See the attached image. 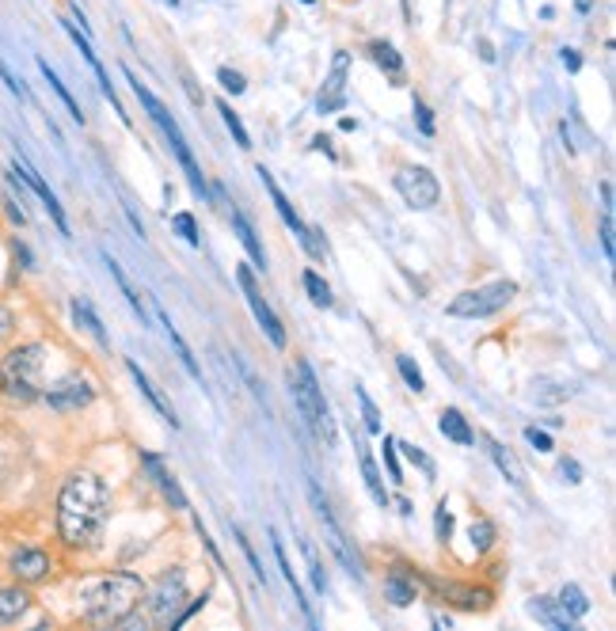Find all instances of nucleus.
Returning <instances> with one entry per match:
<instances>
[{
	"mask_svg": "<svg viewBox=\"0 0 616 631\" xmlns=\"http://www.w3.org/2000/svg\"><path fill=\"white\" fill-rule=\"evenodd\" d=\"M369 54H373V61H377V65H381V69H385L392 80L404 77V58H400V54H396L388 42H373V46H369Z\"/></svg>",
	"mask_w": 616,
	"mask_h": 631,
	"instance_id": "nucleus-30",
	"label": "nucleus"
},
{
	"mask_svg": "<svg viewBox=\"0 0 616 631\" xmlns=\"http://www.w3.org/2000/svg\"><path fill=\"white\" fill-rule=\"evenodd\" d=\"M73 320H77L92 339H96L99 346H111V339H107V331H103V324H99V316H96V308L88 305L84 297H73Z\"/></svg>",
	"mask_w": 616,
	"mask_h": 631,
	"instance_id": "nucleus-25",
	"label": "nucleus"
},
{
	"mask_svg": "<svg viewBox=\"0 0 616 631\" xmlns=\"http://www.w3.org/2000/svg\"><path fill=\"white\" fill-rule=\"evenodd\" d=\"M468 536H472V548H476V552H487V548L495 544V525H491L487 517H480V521H472Z\"/></svg>",
	"mask_w": 616,
	"mask_h": 631,
	"instance_id": "nucleus-36",
	"label": "nucleus"
},
{
	"mask_svg": "<svg viewBox=\"0 0 616 631\" xmlns=\"http://www.w3.org/2000/svg\"><path fill=\"white\" fill-rule=\"evenodd\" d=\"M187 597V574L183 571H164L156 590L149 593V609L156 620H172V609Z\"/></svg>",
	"mask_w": 616,
	"mask_h": 631,
	"instance_id": "nucleus-11",
	"label": "nucleus"
},
{
	"mask_svg": "<svg viewBox=\"0 0 616 631\" xmlns=\"http://www.w3.org/2000/svg\"><path fill=\"white\" fill-rule=\"evenodd\" d=\"M103 263L111 267V274H115V282H118V289H122V293H126V301L134 305V312L141 316V324H149V308H145V297H141V293H137V289L130 286V278L122 274V267H118V263L111 259V255H103Z\"/></svg>",
	"mask_w": 616,
	"mask_h": 631,
	"instance_id": "nucleus-28",
	"label": "nucleus"
},
{
	"mask_svg": "<svg viewBox=\"0 0 616 631\" xmlns=\"http://www.w3.org/2000/svg\"><path fill=\"white\" fill-rule=\"evenodd\" d=\"M42 362H46L42 343H23L8 350L0 362V392L12 403L42 400Z\"/></svg>",
	"mask_w": 616,
	"mask_h": 631,
	"instance_id": "nucleus-3",
	"label": "nucleus"
},
{
	"mask_svg": "<svg viewBox=\"0 0 616 631\" xmlns=\"http://www.w3.org/2000/svg\"><path fill=\"white\" fill-rule=\"evenodd\" d=\"M354 449H358V464H362V476H366V487H369V495H373V502H377V506H388L385 476H381V468H377L373 453L362 445V438H354Z\"/></svg>",
	"mask_w": 616,
	"mask_h": 631,
	"instance_id": "nucleus-18",
	"label": "nucleus"
},
{
	"mask_svg": "<svg viewBox=\"0 0 616 631\" xmlns=\"http://www.w3.org/2000/svg\"><path fill=\"white\" fill-rule=\"evenodd\" d=\"M156 316L164 320V331H168V343L175 346V354H179V362H183V369L191 373L194 381H202V369H198V362H194L191 346L183 343V335H179V331H175V324H172V320H168V312H160V308H156Z\"/></svg>",
	"mask_w": 616,
	"mask_h": 631,
	"instance_id": "nucleus-26",
	"label": "nucleus"
},
{
	"mask_svg": "<svg viewBox=\"0 0 616 631\" xmlns=\"http://www.w3.org/2000/svg\"><path fill=\"white\" fill-rule=\"evenodd\" d=\"M217 111H221V118H225V126H229L232 137H236V145H240V149H251V137H248V130H244V122H240V115L232 111L229 103H217Z\"/></svg>",
	"mask_w": 616,
	"mask_h": 631,
	"instance_id": "nucleus-35",
	"label": "nucleus"
},
{
	"mask_svg": "<svg viewBox=\"0 0 616 631\" xmlns=\"http://www.w3.org/2000/svg\"><path fill=\"white\" fill-rule=\"evenodd\" d=\"M301 4H316V0H301Z\"/></svg>",
	"mask_w": 616,
	"mask_h": 631,
	"instance_id": "nucleus-57",
	"label": "nucleus"
},
{
	"mask_svg": "<svg viewBox=\"0 0 616 631\" xmlns=\"http://www.w3.org/2000/svg\"><path fill=\"white\" fill-rule=\"evenodd\" d=\"M396 365H400V377H404V381H407V388H411V392H426L423 373H419V365L411 362L407 354H400V358H396Z\"/></svg>",
	"mask_w": 616,
	"mask_h": 631,
	"instance_id": "nucleus-38",
	"label": "nucleus"
},
{
	"mask_svg": "<svg viewBox=\"0 0 616 631\" xmlns=\"http://www.w3.org/2000/svg\"><path fill=\"white\" fill-rule=\"evenodd\" d=\"M12 172H16V179H23V183H27V187H31V191L39 194V198H42V206H46V213H50V217H54V225H58V232H61V236H69V221H65V210H61L58 194H54V191H50V187H46V179H42V175L35 172V168H31V164H23L20 156H16V160H12Z\"/></svg>",
	"mask_w": 616,
	"mask_h": 631,
	"instance_id": "nucleus-12",
	"label": "nucleus"
},
{
	"mask_svg": "<svg viewBox=\"0 0 616 631\" xmlns=\"http://www.w3.org/2000/svg\"><path fill=\"white\" fill-rule=\"evenodd\" d=\"M172 229L179 232V236H183V240H187L191 248H198V244H202V236H198V221H194L191 213H175V217H172Z\"/></svg>",
	"mask_w": 616,
	"mask_h": 631,
	"instance_id": "nucleus-37",
	"label": "nucleus"
},
{
	"mask_svg": "<svg viewBox=\"0 0 616 631\" xmlns=\"http://www.w3.org/2000/svg\"><path fill=\"white\" fill-rule=\"evenodd\" d=\"M8 567H12V574L20 582H46L50 571H54V559L42 552V548H16L12 559H8Z\"/></svg>",
	"mask_w": 616,
	"mask_h": 631,
	"instance_id": "nucleus-13",
	"label": "nucleus"
},
{
	"mask_svg": "<svg viewBox=\"0 0 616 631\" xmlns=\"http://www.w3.org/2000/svg\"><path fill=\"white\" fill-rule=\"evenodd\" d=\"M141 460H145V468H149V476H153V483L160 487V491H164V498L172 502L175 510H187V495L179 491V483H175V476L168 472V468H164V460L153 457V453H145Z\"/></svg>",
	"mask_w": 616,
	"mask_h": 631,
	"instance_id": "nucleus-16",
	"label": "nucleus"
},
{
	"mask_svg": "<svg viewBox=\"0 0 616 631\" xmlns=\"http://www.w3.org/2000/svg\"><path fill=\"white\" fill-rule=\"evenodd\" d=\"M168 141H172L175 156H179V164H183V172H187V179H191L194 194H210V183H206V175H202V168H198V160H194V153L187 149V137H183V130H172V134H164Z\"/></svg>",
	"mask_w": 616,
	"mask_h": 631,
	"instance_id": "nucleus-15",
	"label": "nucleus"
},
{
	"mask_svg": "<svg viewBox=\"0 0 616 631\" xmlns=\"http://www.w3.org/2000/svg\"><path fill=\"white\" fill-rule=\"evenodd\" d=\"M12 331H16V312H12V308L0 305V343H4V339H8Z\"/></svg>",
	"mask_w": 616,
	"mask_h": 631,
	"instance_id": "nucleus-47",
	"label": "nucleus"
},
{
	"mask_svg": "<svg viewBox=\"0 0 616 631\" xmlns=\"http://www.w3.org/2000/svg\"><path fill=\"white\" fill-rule=\"evenodd\" d=\"M217 80H221V88H225V92H232V96H240V92L248 88V84H244V77H240L236 69H217Z\"/></svg>",
	"mask_w": 616,
	"mask_h": 631,
	"instance_id": "nucleus-42",
	"label": "nucleus"
},
{
	"mask_svg": "<svg viewBox=\"0 0 616 631\" xmlns=\"http://www.w3.org/2000/svg\"><path fill=\"white\" fill-rule=\"evenodd\" d=\"M575 8L582 12V16H586V12H594V0H575Z\"/></svg>",
	"mask_w": 616,
	"mask_h": 631,
	"instance_id": "nucleus-55",
	"label": "nucleus"
},
{
	"mask_svg": "<svg viewBox=\"0 0 616 631\" xmlns=\"http://www.w3.org/2000/svg\"><path fill=\"white\" fill-rule=\"evenodd\" d=\"M483 445H487V457L495 460V468H499L502 476L510 479V483H514V487H521V483H525V479H521V464H518V460H514V453H510V449H506V445H502V441H495V438H491V434H487V438H483Z\"/></svg>",
	"mask_w": 616,
	"mask_h": 631,
	"instance_id": "nucleus-23",
	"label": "nucleus"
},
{
	"mask_svg": "<svg viewBox=\"0 0 616 631\" xmlns=\"http://www.w3.org/2000/svg\"><path fill=\"white\" fill-rule=\"evenodd\" d=\"M404 16L411 20V0H404Z\"/></svg>",
	"mask_w": 616,
	"mask_h": 631,
	"instance_id": "nucleus-56",
	"label": "nucleus"
},
{
	"mask_svg": "<svg viewBox=\"0 0 616 631\" xmlns=\"http://www.w3.org/2000/svg\"><path fill=\"white\" fill-rule=\"evenodd\" d=\"M308 498H312V510H316V517H320V529H324V540H328V548L335 552V559L347 567V574L354 578V582H362V559H358V552L350 548L347 533L339 529V521H335V514H331V506L324 502V495H320V487L308 479Z\"/></svg>",
	"mask_w": 616,
	"mask_h": 631,
	"instance_id": "nucleus-6",
	"label": "nucleus"
},
{
	"mask_svg": "<svg viewBox=\"0 0 616 631\" xmlns=\"http://www.w3.org/2000/svg\"><path fill=\"white\" fill-rule=\"evenodd\" d=\"M39 69H42V77H46V84H50V88L58 92L61 103L69 107V115H73V122H84V111H80V107H77V99H73V92H69V88H65V84H61V80H58V73H54V69H50V65H46V61H42V58H39Z\"/></svg>",
	"mask_w": 616,
	"mask_h": 631,
	"instance_id": "nucleus-31",
	"label": "nucleus"
},
{
	"mask_svg": "<svg viewBox=\"0 0 616 631\" xmlns=\"http://www.w3.org/2000/svg\"><path fill=\"white\" fill-rule=\"evenodd\" d=\"M354 396H358V407H362V422H366L369 434H381V411H377V403L369 400L366 388H354Z\"/></svg>",
	"mask_w": 616,
	"mask_h": 631,
	"instance_id": "nucleus-34",
	"label": "nucleus"
},
{
	"mask_svg": "<svg viewBox=\"0 0 616 631\" xmlns=\"http://www.w3.org/2000/svg\"><path fill=\"white\" fill-rule=\"evenodd\" d=\"M347 73H350V54L347 50H335L328 84H324V92L316 99V111H320V115H331V111H339V107L347 103Z\"/></svg>",
	"mask_w": 616,
	"mask_h": 631,
	"instance_id": "nucleus-10",
	"label": "nucleus"
},
{
	"mask_svg": "<svg viewBox=\"0 0 616 631\" xmlns=\"http://www.w3.org/2000/svg\"><path fill=\"white\" fill-rule=\"evenodd\" d=\"M289 388H293V403H297V411H301L308 430L324 441L328 449H335V422H331L328 400H324V392L316 384V373H312V365L305 358L293 362V369H289Z\"/></svg>",
	"mask_w": 616,
	"mask_h": 631,
	"instance_id": "nucleus-4",
	"label": "nucleus"
},
{
	"mask_svg": "<svg viewBox=\"0 0 616 631\" xmlns=\"http://www.w3.org/2000/svg\"><path fill=\"white\" fill-rule=\"evenodd\" d=\"M42 400L50 403L54 411H80V407H88V403L96 400V388L84 381V377H65V381L50 384L46 392H42Z\"/></svg>",
	"mask_w": 616,
	"mask_h": 631,
	"instance_id": "nucleus-9",
	"label": "nucleus"
},
{
	"mask_svg": "<svg viewBox=\"0 0 616 631\" xmlns=\"http://www.w3.org/2000/svg\"><path fill=\"white\" fill-rule=\"evenodd\" d=\"M563 476H567V483H582V468H578V460H563Z\"/></svg>",
	"mask_w": 616,
	"mask_h": 631,
	"instance_id": "nucleus-51",
	"label": "nucleus"
},
{
	"mask_svg": "<svg viewBox=\"0 0 616 631\" xmlns=\"http://www.w3.org/2000/svg\"><path fill=\"white\" fill-rule=\"evenodd\" d=\"M601 202H605V213H613V183H601Z\"/></svg>",
	"mask_w": 616,
	"mask_h": 631,
	"instance_id": "nucleus-53",
	"label": "nucleus"
},
{
	"mask_svg": "<svg viewBox=\"0 0 616 631\" xmlns=\"http://www.w3.org/2000/svg\"><path fill=\"white\" fill-rule=\"evenodd\" d=\"M145 597V582L130 571L118 574H103V578H92L80 586V609H84V620L88 624H99V628H115V624H126L134 609Z\"/></svg>",
	"mask_w": 616,
	"mask_h": 631,
	"instance_id": "nucleus-2",
	"label": "nucleus"
},
{
	"mask_svg": "<svg viewBox=\"0 0 616 631\" xmlns=\"http://www.w3.org/2000/svg\"><path fill=\"white\" fill-rule=\"evenodd\" d=\"M385 597L396 609H407V605H415V582H407L400 571H392L385 578Z\"/></svg>",
	"mask_w": 616,
	"mask_h": 631,
	"instance_id": "nucleus-27",
	"label": "nucleus"
},
{
	"mask_svg": "<svg viewBox=\"0 0 616 631\" xmlns=\"http://www.w3.org/2000/svg\"><path fill=\"white\" fill-rule=\"evenodd\" d=\"M563 65H567V73H578V69H582V58H578V50H563Z\"/></svg>",
	"mask_w": 616,
	"mask_h": 631,
	"instance_id": "nucleus-52",
	"label": "nucleus"
},
{
	"mask_svg": "<svg viewBox=\"0 0 616 631\" xmlns=\"http://www.w3.org/2000/svg\"><path fill=\"white\" fill-rule=\"evenodd\" d=\"M438 590H442L453 605H461V609L468 612L491 609V590H476V586H438Z\"/></svg>",
	"mask_w": 616,
	"mask_h": 631,
	"instance_id": "nucleus-21",
	"label": "nucleus"
},
{
	"mask_svg": "<svg viewBox=\"0 0 616 631\" xmlns=\"http://www.w3.org/2000/svg\"><path fill=\"white\" fill-rule=\"evenodd\" d=\"M232 536H236V540H240V548H244V555H248L251 571L259 574V578H263V586H267V571H263V563H259V555H255V548H251V540H244V533H240V529H236V525H232Z\"/></svg>",
	"mask_w": 616,
	"mask_h": 631,
	"instance_id": "nucleus-41",
	"label": "nucleus"
},
{
	"mask_svg": "<svg viewBox=\"0 0 616 631\" xmlns=\"http://www.w3.org/2000/svg\"><path fill=\"white\" fill-rule=\"evenodd\" d=\"M126 369H130V377H134V381H137V388L145 392V400L153 403L156 411L164 415V422H172V426H179V419H175V411H172V403H168V400H164V396H160V388H153V381H149V377L141 373V365H137L134 358H130V362H126Z\"/></svg>",
	"mask_w": 616,
	"mask_h": 631,
	"instance_id": "nucleus-20",
	"label": "nucleus"
},
{
	"mask_svg": "<svg viewBox=\"0 0 616 631\" xmlns=\"http://www.w3.org/2000/svg\"><path fill=\"white\" fill-rule=\"evenodd\" d=\"M31 609V593L23 590V586H4L0 590V628H8V624H20L23 616Z\"/></svg>",
	"mask_w": 616,
	"mask_h": 631,
	"instance_id": "nucleus-17",
	"label": "nucleus"
},
{
	"mask_svg": "<svg viewBox=\"0 0 616 631\" xmlns=\"http://www.w3.org/2000/svg\"><path fill=\"white\" fill-rule=\"evenodd\" d=\"M525 441H529L537 453H552V438H548L544 430H537V426H529V430H525Z\"/></svg>",
	"mask_w": 616,
	"mask_h": 631,
	"instance_id": "nucleus-44",
	"label": "nucleus"
},
{
	"mask_svg": "<svg viewBox=\"0 0 616 631\" xmlns=\"http://www.w3.org/2000/svg\"><path fill=\"white\" fill-rule=\"evenodd\" d=\"M12 251H16V259H20L23 270L35 267V259H31V251H27V244H23V240H16V244H12Z\"/></svg>",
	"mask_w": 616,
	"mask_h": 631,
	"instance_id": "nucleus-50",
	"label": "nucleus"
},
{
	"mask_svg": "<svg viewBox=\"0 0 616 631\" xmlns=\"http://www.w3.org/2000/svg\"><path fill=\"white\" fill-rule=\"evenodd\" d=\"M107 483L92 472H73L58 495V533L69 548H88L107 525Z\"/></svg>",
	"mask_w": 616,
	"mask_h": 631,
	"instance_id": "nucleus-1",
	"label": "nucleus"
},
{
	"mask_svg": "<svg viewBox=\"0 0 616 631\" xmlns=\"http://www.w3.org/2000/svg\"><path fill=\"white\" fill-rule=\"evenodd\" d=\"M229 217H232V232H236V236H240V244L248 248L251 263H255L259 270H267V251H263V244H259V236H255V229H251V221L240 210H232Z\"/></svg>",
	"mask_w": 616,
	"mask_h": 631,
	"instance_id": "nucleus-19",
	"label": "nucleus"
},
{
	"mask_svg": "<svg viewBox=\"0 0 616 631\" xmlns=\"http://www.w3.org/2000/svg\"><path fill=\"white\" fill-rule=\"evenodd\" d=\"M65 31H69V39H73V42H77V46H80V54H84V61L92 65V73H96L99 88H103V96L111 99V107H115V115L122 118V122H130V115L122 111V103H118V96H115V84L107 80V69L99 65V58H96V54H92V46H88V39H84V35H80V31H77V23H69V20H65Z\"/></svg>",
	"mask_w": 616,
	"mask_h": 631,
	"instance_id": "nucleus-14",
	"label": "nucleus"
},
{
	"mask_svg": "<svg viewBox=\"0 0 616 631\" xmlns=\"http://www.w3.org/2000/svg\"><path fill=\"white\" fill-rule=\"evenodd\" d=\"M514 293L518 286L514 282H491V286H480V289H468L461 293L457 301H449V316H461V320H483V316H495L502 308L514 301Z\"/></svg>",
	"mask_w": 616,
	"mask_h": 631,
	"instance_id": "nucleus-5",
	"label": "nucleus"
},
{
	"mask_svg": "<svg viewBox=\"0 0 616 631\" xmlns=\"http://www.w3.org/2000/svg\"><path fill=\"white\" fill-rule=\"evenodd\" d=\"M385 464H388V479L392 483H404V468H400V457H396V438H385Z\"/></svg>",
	"mask_w": 616,
	"mask_h": 631,
	"instance_id": "nucleus-39",
	"label": "nucleus"
},
{
	"mask_svg": "<svg viewBox=\"0 0 616 631\" xmlns=\"http://www.w3.org/2000/svg\"><path fill=\"white\" fill-rule=\"evenodd\" d=\"M559 609L567 612L571 620H578V616H586V612H590V597L578 590L575 582H567V586L559 590Z\"/></svg>",
	"mask_w": 616,
	"mask_h": 631,
	"instance_id": "nucleus-29",
	"label": "nucleus"
},
{
	"mask_svg": "<svg viewBox=\"0 0 616 631\" xmlns=\"http://www.w3.org/2000/svg\"><path fill=\"white\" fill-rule=\"evenodd\" d=\"M305 289H308V297H312V305H320V308H328L331 305V289H328V282L316 274V270H305Z\"/></svg>",
	"mask_w": 616,
	"mask_h": 631,
	"instance_id": "nucleus-33",
	"label": "nucleus"
},
{
	"mask_svg": "<svg viewBox=\"0 0 616 631\" xmlns=\"http://www.w3.org/2000/svg\"><path fill=\"white\" fill-rule=\"evenodd\" d=\"M438 430H442L449 441H457V445H472V441H476L472 426H468V419H464L457 407H445L442 419H438Z\"/></svg>",
	"mask_w": 616,
	"mask_h": 631,
	"instance_id": "nucleus-24",
	"label": "nucleus"
},
{
	"mask_svg": "<svg viewBox=\"0 0 616 631\" xmlns=\"http://www.w3.org/2000/svg\"><path fill=\"white\" fill-rule=\"evenodd\" d=\"M0 80H4V84H8V88H12V92H16L20 99H27V88H23L20 80H16L12 73H8V65H4V61H0Z\"/></svg>",
	"mask_w": 616,
	"mask_h": 631,
	"instance_id": "nucleus-49",
	"label": "nucleus"
},
{
	"mask_svg": "<svg viewBox=\"0 0 616 631\" xmlns=\"http://www.w3.org/2000/svg\"><path fill=\"white\" fill-rule=\"evenodd\" d=\"M415 115H419V130H423L426 137L434 134V118H430V107H426L423 99H415Z\"/></svg>",
	"mask_w": 616,
	"mask_h": 631,
	"instance_id": "nucleus-46",
	"label": "nucleus"
},
{
	"mask_svg": "<svg viewBox=\"0 0 616 631\" xmlns=\"http://www.w3.org/2000/svg\"><path fill=\"white\" fill-rule=\"evenodd\" d=\"M206 601H210V593H202V597H198V601H194V605H191V609H187V612H183V616H175V620H168V624H172V628H183V624H187V620H191V616H194V612H198V609H202V605H206Z\"/></svg>",
	"mask_w": 616,
	"mask_h": 631,
	"instance_id": "nucleus-48",
	"label": "nucleus"
},
{
	"mask_svg": "<svg viewBox=\"0 0 616 631\" xmlns=\"http://www.w3.org/2000/svg\"><path fill=\"white\" fill-rule=\"evenodd\" d=\"M396 191L411 210H434L442 198V183L430 168H400L396 175Z\"/></svg>",
	"mask_w": 616,
	"mask_h": 631,
	"instance_id": "nucleus-7",
	"label": "nucleus"
},
{
	"mask_svg": "<svg viewBox=\"0 0 616 631\" xmlns=\"http://www.w3.org/2000/svg\"><path fill=\"white\" fill-rule=\"evenodd\" d=\"M301 552L308 559V571H312V586L316 593H328V571H324V563H320V555H316V544L312 540H301Z\"/></svg>",
	"mask_w": 616,
	"mask_h": 631,
	"instance_id": "nucleus-32",
	"label": "nucleus"
},
{
	"mask_svg": "<svg viewBox=\"0 0 616 631\" xmlns=\"http://www.w3.org/2000/svg\"><path fill=\"white\" fill-rule=\"evenodd\" d=\"M312 145H316V149H320V153L335 156V149H331V137H316V141H312Z\"/></svg>",
	"mask_w": 616,
	"mask_h": 631,
	"instance_id": "nucleus-54",
	"label": "nucleus"
},
{
	"mask_svg": "<svg viewBox=\"0 0 616 631\" xmlns=\"http://www.w3.org/2000/svg\"><path fill=\"white\" fill-rule=\"evenodd\" d=\"M449 536H453V514H449V506H438V540H449Z\"/></svg>",
	"mask_w": 616,
	"mask_h": 631,
	"instance_id": "nucleus-45",
	"label": "nucleus"
},
{
	"mask_svg": "<svg viewBox=\"0 0 616 631\" xmlns=\"http://www.w3.org/2000/svg\"><path fill=\"white\" fill-rule=\"evenodd\" d=\"M529 612L537 616L540 624H548V628H556V631H571V628H575V620L559 609V601H552V597H533Z\"/></svg>",
	"mask_w": 616,
	"mask_h": 631,
	"instance_id": "nucleus-22",
	"label": "nucleus"
},
{
	"mask_svg": "<svg viewBox=\"0 0 616 631\" xmlns=\"http://www.w3.org/2000/svg\"><path fill=\"white\" fill-rule=\"evenodd\" d=\"M236 282H240V289H244V297H248V305H251V312H255V320H259V327L267 331V339L278 350L286 346V327H282V320L274 316V308L263 301V293H259V286H255V274H251V267H236Z\"/></svg>",
	"mask_w": 616,
	"mask_h": 631,
	"instance_id": "nucleus-8",
	"label": "nucleus"
},
{
	"mask_svg": "<svg viewBox=\"0 0 616 631\" xmlns=\"http://www.w3.org/2000/svg\"><path fill=\"white\" fill-rule=\"evenodd\" d=\"M601 251H605V259L613 263V213L601 217Z\"/></svg>",
	"mask_w": 616,
	"mask_h": 631,
	"instance_id": "nucleus-43",
	"label": "nucleus"
},
{
	"mask_svg": "<svg viewBox=\"0 0 616 631\" xmlns=\"http://www.w3.org/2000/svg\"><path fill=\"white\" fill-rule=\"evenodd\" d=\"M396 449H404V457L411 460V464H419L426 476H434V460L426 457L423 449H415V445H407V441H396Z\"/></svg>",
	"mask_w": 616,
	"mask_h": 631,
	"instance_id": "nucleus-40",
	"label": "nucleus"
}]
</instances>
